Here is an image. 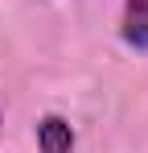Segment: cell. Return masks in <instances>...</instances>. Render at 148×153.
<instances>
[{
	"label": "cell",
	"mask_w": 148,
	"mask_h": 153,
	"mask_svg": "<svg viewBox=\"0 0 148 153\" xmlns=\"http://www.w3.org/2000/svg\"><path fill=\"white\" fill-rule=\"evenodd\" d=\"M33 141H37V153H74L78 132H74V124L62 112H45V116H37Z\"/></svg>",
	"instance_id": "cell-1"
},
{
	"label": "cell",
	"mask_w": 148,
	"mask_h": 153,
	"mask_svg": "<svg viewBox=\"0 0 148 153\" xmlns=\"http://www.w3.org/2000/svg\"><path fill=\"white\" fill-rule=\"evenodd\" d=\"M0 132H4V112H0Z\"/></svg>",
	"instance_id": "cell-3"
},
{
	"label": "cell",
	"mask_w": 148,
	"mask_h": 153,
	"mask_svg": "<svg viewBox=\"0 0 148 153\" xmlns=\"http://www.w3.org/2000/svg\"><path fill=\"white\" fill-rule=\"evenodd\" d=\"M119 42L136 54H148V0H123Z\"/></svg>",
	"instance_id": "cell-2"
}]
</instances>
